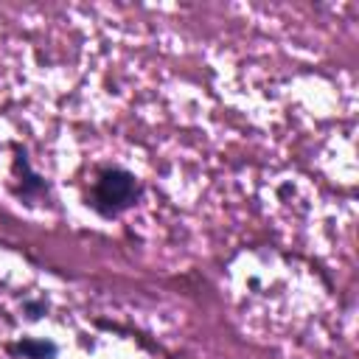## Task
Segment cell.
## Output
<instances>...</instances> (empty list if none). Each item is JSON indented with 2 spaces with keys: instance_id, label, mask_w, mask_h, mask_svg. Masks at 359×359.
Segmentation results:
<instances>
[{
  "instance_id": "obj_1",
  "label": "cell",
  "mask_w": 359,
  "mask_h": 359,
  "mask_svg": "<svg viewBox=\"0 0 359 359\" xmlns=\"http://www.w3.org/2000/svg\"><path fill=\"white\" fill-rule=\"evenodd\" d=\"M135 196H137L135 174L123 168H104L93 188V208L101 216H118L135 202Z\"/></svg>"
},
{
  "instance_id": "obj_2",
  "label": "cell",
  "mask_w": 359,
  "mask_h": 359,
  "mask_svg": "<svg viewBox=\"0 0 359 359\" xmlns=\"http://www.w3.org/2000/svg\"><path fill=\"white\" fill-rule=\"evenodd\" d=\"M8 351L22 359H53L56 356V345L50 339H31V337L8 345Z\"/></svg>"
}]
</instances>
